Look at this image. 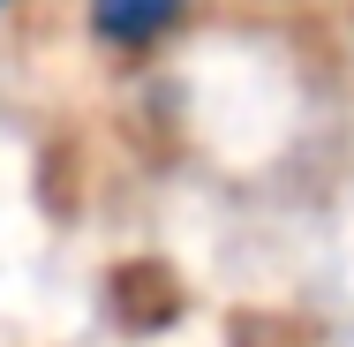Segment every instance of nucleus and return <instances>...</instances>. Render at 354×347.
<instances>
[{"label":"nucleus","mask_w":354,"mask_h":347,"mask_svg":"<svg viewBox=\"0 0 354 347\" xmlns=\"http://www.w3.org/2000/svg\"><path fill=\"white\" fill-rule=\"evenodd\" d=\"M181 23V0H91V30L106 46H151Z\"/></svg>","instance_id":"f257e3e1"},{"label":"nucleus","mask_w":354,"mask_h":347,"mask_svg":"<svg viewBox=\"0 0 354 347\" xmlns=\"http://www.w3.org/2000/svg\"><path fill=\"white\" fill-rule=\"evenodd\" d=\"M0 8H8V0H0Z\"/></svg>","instance_id":"f03ea898"}]
</instances>
